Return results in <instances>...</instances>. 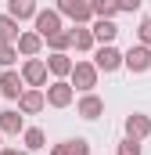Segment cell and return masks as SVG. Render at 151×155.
<instances>
[{"mask_svg":"<svg viewBox=\"0 0 151 155\" xmlns=\"http://www.w3.org/2000/svg\"><path fill=\"white\" fill-rule=\"evenodd\" d=\"M40 47H43V40H40L36 33H18V40H14V51H18L25 61H29V58H36Z\"/></svg>","mask_w":151,"mask_h":155,"instance_id":"11","label":"cell"},{"mask_svg":"<svg viewBox=\"0 0 151 155\" xmlns=\"http://www.w3.org/2000/svg\"><path fill=\"white\" fill-rule=\"evenodd\" d=\"M25 94V83H22V76L14 72V69H7L4 76H0V97H7V101H18Z\"/></svg>","mask_w":151,"mask_h":155,"instance_id":"9","label":"cell"},{"mask_svg":"<svg viewBox=\"0 0 151 155\" xmlns=\"http://www.w3.org/2000/svg\"><path fill=\"white\" fill-rule=\"evenodd\" d=\"M122 69H130V72H148L151 69V51L148 47H130L126 54H122Z\"/></svg>","mask_w":151,"mask_h":155,"instance_id":"7","label":"cell"},{"mask_svg":"<svg viewBox=\"0 0 151 155\" xmlns=\"http://www.w3.org/2000/svg\"><path fill=\"white\" fill-rule=\"evenodd\" d=\"M115 11H119V15H122V11H126V15H133V11H140V0H119V4H115Z\"/></svg>","mask_w":151,"mask_h":155,"instance_id":"25","label":"cell"},{"mask_svg":"<svg viewBox=\"0 0 151 155\" xmlns=\"http://www.w3.org/2000/svg\"><path fill=\"white\" fill-rule=\"evenodd\" d=\"M76 112L83 119H97V116H104V101H101L97 94H83L79 105H76Z\"/></svg>","mask_w":151,"mask_h":155,"instance_id":"14","label":"cell"},{"mask_svg":"<svg viewBox=\"0 0 151 155\" xmlns=\"http://www.w3.org/2000/svg\"><path fill=\"white\" fill-rule=\"evenodd\" d=\"M69 87L79 90V94H94V87H97V69H94L90 61H76L72 72H69Z\"/></svg>","mask_w":151,"mask_h":155,"instance_id":"1","label":"cell"},{"mask_svg":"<svg viewBox=\"0 0 151 155\" xmlns=\"http://www.w3.org/2000/svg\"><path fill=\"white\" fill-rule=\"evenodd\" d=\"M97 72H115V69H122V51L108 43V47H94V61H90Z\"/></svg>","mask_w":151,"mask_h":155,"instance_id":"4","label":"cell"},{"mask_svg":"<svg viewBox=\"0 0 151 155\" xmlns=\"http://www.w3.org/2000/svg\"><path fill=\"white\" fill-rule=\"evenodd\" d=\"M22 144H25V152L33 155V152H40V148H47V134H43L40 126H25V130H22Z\"/></svg>","mask_w":151,"mask_h":155,"instance_id":"17","label":"cell"},{"mask_svg":"<svg viewBox=\"0 0 151 155\" xmlns=\"http://www.w3.org/2000/svg\"><path fill=\"white\" fill-rule=\"evenodd\" d=\"M72 47H76V51H83V54L97 47V43H94V36H90V29H86V25H76V29H72Z\"/></svg>","mask_w":151,"mask_h":155,"instance_id":"19","label":"cell"},{"mask_svg":"<svg viewBox=\"0 0 151 155\" xmlns=\"http://www.w3.org/2000/svg\"><path fill=\"white\" fill-rule=\"evenodd\" d=\"M115 155H140V144H137V141H126V137H122V141H119V148H115Z\"/></svg>","mask_w":151,"mask_h":155,"instance_id":"24","label":"cell"},{"mask_svg":"<svg viewBox=\"0 0 151 155\" xmlns=\"http://www.w3.org/2000/svg\"><path fill=\"white\" fill-rule=\"evenodd\" d=\"M50 155H90V141H86V137L58 141V144H50Z\"/></svg>","mask_w":151,"mask_h":155,"instance_id":"13","label":"cell"},{"mask_svg":"<svg viewBox=\"0 0 151 155\" xmlns=\"http://www.w3.org/2000/svg\"><path fill=\"white\" fill-rule=\"evenodd\" d=\"M137 36H140V47H148V51H151V15H148V18H140Z\"/></svg>","mask_w":151,"mask_h":155,"instance_id":"23","label":"cell"},{"mask_svg":"<svg viewBox=\"0 0 151 155\" xmlns=\"http://www.w3.org/2000/svg\"><path fill=\"white\" fill-rule=\"evenodd\" d=\"M43 65H47V72H50V76L69 79V72H72V65H76V61L69 58V54H50V58H47Z\"/></svg>","mask_w":151,"mask_h":155,"instance_id":"16","label":"cell"},{"mask_svg":"<svg viewBox=\"0 0 151 155\" xmlns=\"http://www.w3.org/2000/svg\"><path fill=\"white\" fill-rule=\"evenodd\" d=\"M14 40H18V22H11L7 15H0V47L14 43Z\"/></svg>","mask_w":151,"mask_h":155,"instance_id":"20","label":"cell"},{"mask_svg":"<svg viewBox=\"0 0 151 155\" xmlns=\"http://www.w3.org/2000/svg\"><path fill=\"white\" fill-rule=\"evenodd\" d=\"M58 15H65V18H72L76 25H86L94 15H90V4L86 0H58V7H54Z\"/></svg>","mask_w":151,"mask_h":155,"instance_id":"6","label":"cell"},{"mask_svg":"<svg viewBox=\"0 0 151 155\" xmlns=\"http://www.w3.org/2000/svg\"><path fill=\"white\" fill-rule=\"evenodd\" d=\"M14 58H18L14 43H4V47H0V65H4V69H11V65H14Z\"/></svg>","mask_w":151,"mask_h":155,"instance_id":"22","label":"cell"},{"mask_svg":"<svg viewBox=\"0 0 151 155\" xmlns=\"http://www.w3.org/2000/svg\"><path fill=\"white\" fill-rule=\"evenodd\" d=\"M144 137H151V119L144 116V112H133V116H126V141H144Z\"/></svg>","mask_w":151,"mask_h":155,"instance_id":"8","label":"cell"},{"mask_svg":"<svg viewBox=\"0 0 151 155\" xmlns=\"http://www.w3.org/2000/svg\"><path fill=\"white\" fill-rule=\"evenodd\" d=\"M36 4H33V0H7V11H4V15H7V18H11V22H22V18H36Z\"/></svg>","mask_w":151,"mask_h":155,"instance_id":"12","label":"cell"},{"mask_svg":"<svg viewBox=\"0 0 151 155\" xmlns=\"http://www.w3.org/2000/svg\"><path fill=\"white\" fill-rule=\"evenodd\" d=\"M22 155H29V152H22Z\"/></svg>","mask_w":151,"mask_h":155,"instance_id":"27","label":"cell"},{"mask_svg":"<svg viewBox=\"0 0 151 155\" xmlns=\"http://www.w3.org/2000/svg\"><path fill=\"white\" fill-rule=\"evenodd\" d=\"M43 90H25L22 97H18V112L22 116H36V112H43Z\"/></svg>","mask_w":151,"mask_h":155,"instance_id":"15","label":"cell"},{"mask_svg":"<svg viewBox=\"0 0 151 155\" xmlns=\"http://www.w3.org/2000/svg\"><path fill=\"white\" fill-rule=\"evenodd\" d=\"M22 130H25V116H22L18 108H7V112H0V137H4V134H14V137H18Z\"/></svg>","mask_w":151,"mask_h":155,"instance_id":"10","label":"cell"},{"mask_svg":"<svg viewBox=\"0 0 151 155\" xmlns=\"http://www.w3.org/2000/svg\"><path fill=\"white\" fill-rule=\"evenodd\" d=\"M47 43H50V51H54V54H65V51L72 47V29H61L58 36H50Z\"/></svg>","mask_w":151,"mask_h":155,"instance_id":"21","label":"cell"},{"mask_svg":"<svg viewBox=\"0 0 151 155\" xmlns=\"http://www.w3.org/2000/svg\"><path fill=\"white\" fill-rule=\"evenodd\" d=\"M43 101H47L50 108H69L76 101V90L69 87V79H54L50 87H43Z\"/></svg>","mask_w":151,"mask_h":155,"instance_id":"2","label":"cell"},{"mask_svg":"<svg viewBox=\"0 0 151 155\" xmlns=\"http://www.w3.org/2000/svg\"><path fill=\"white\" fill-rule=\"evenodd\" d=\"M33 22H36V29H33V33H36L40 40H50V36H58V33H61V15H58L54 7H40Z\"/></svg>","mask_w":151,"mask_h":155,"instance_id":"3","label":"cell"},{"mask_svg":"<svg viewBox=\"0 0 151 155\" xmlns=\"http://www.w3.org/2000/svg\"><path fill=\"white\" fill-rule=\"evenodd\" d=\"M0 155H22L18 148H0Z\"/></svg>","mask_w":151,"mask_h":155,"instance_id":"26","label":"cell"},{"mask_svg":"<svg viewBox=\"0 0 151 155\" xmlns=\"http://www.w3.org/2000/svg\"><path fill=\"white\" fill-rule=\"evenodd\" d=\"M18 76H22V83H25L29 90H40V87H47V65H43L40 58H29Z\"/></svg>","mask_w":151,"mask_h":155,"instance_id":"5","label":"cell"},{"mask_svg":"<svg viewBox=\"0 0 151 155\" xmlns=\"http://www.w3.org/2000/svg\"><path fill=\"white\" fill-rule=\"evenodd\" d=\"M90 15H94L97 22H115V15H119V11H115L112 0H94V4H90Z\"/></svg>","mask_w":151,"mask_h":155,"instance_id":"18","label":"cell"}]
</instances>
